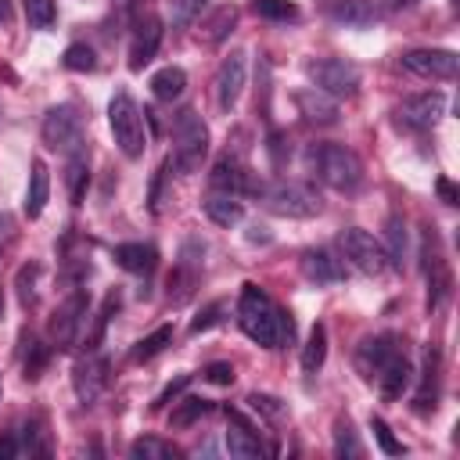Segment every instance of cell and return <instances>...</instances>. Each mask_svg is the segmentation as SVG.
Here are the masks:
<instances>
[{"instance_id":"cell-25","label":"cell","mask_w":460,"mask_h":460,"mask_svg":"<svg viewBox=\"0 0 460 460\" xmlns=\"http://www.w3.org/2000/svg\"><path fill=\"white\" fill-rule=\"evenodd\" d=\"M435 399H438V352L428 349L424 352V374H420V388H417L413 410L417 413H428V410H435Z\"/></svg>"},{"instance_id":"cell-18","label":"cell","mask_w":460,"mask_h":460,"mask_svg":"<svg viewBox=\"0 0 460 460\" xmlns=\"http://www.w3.org/2000/svg\"><path fill=\"white\" fill-rule=\"evenodd\" d=\"M323 14L338 25H352V29H363V25H374L381 18L377 4L374 0H323Z\"/></svg>"},{"instance_id":"cell-5","label":"cell","mask_w":460,"mask_h":460,"mask_svg":"<svg viewBox=\"0 0 460 460\" xmlns=\"http://www.w3.org/2000/svg\"><path fill=\"white\" fill-rule=\"evenodd\" d=\"M108 126H111V137L119 144V151L126 158H140L144 155V111L137 108V101L129 93H115L111 104H108Z\"/></svg>"},{"instance_id":"cell-47","label":"cell","mask_w":460,"mask_h":460,"mask_svg":"<svg viewBox=\"0 0 460 460\" xmlns=\"http://www.w3.org/2000/svg\"><path fill=\"white\" fill-rule=\"evenodd\" d=\"M187 381H190V374H180V377H176L172 385H165V388H162V395L155 399V410H162V406H165L169 399H176V392H180V388H183Z\"/></svg>"},{"instance_id":"cell-21","label":"cell","mask_w":460,"mask_h":460,"mask_svg":"<svg viewBox=\"0 0 460 460\" xmlns=\"http://www.w3.org/2000/svg\"><path fill=\"white\" fill-rule=\"evenodd\" d=\"M115 262L126 270V273H137V277H151L155 266H158V252L155 244H144V241H129V244H115Z\"/></svg>"},{"instance_id":"cell-8","label":"cell","mask_w":460,"mask_h":460,"mask_svg":"<svg viewBox=\"0 0 460 460\" xmlns=\"http://www.w3.org/2000/svg\"><path fill=\"white\" fill-rule=\"evenodd\" d=\"M338 244H341V255H345L359 273L377 277V273L388 270L385 244H381L374 234H367V230H359V226H349V230L338 234Z\"/></svg>"},{"instance_id":"cell-35","label":"cell","mask_w":460,"mask_h":460,"mask_svg":"<svg viewBox=\"0 0 460 460\" xmlns=\"http://www.w3.org/2000/svg\"><path fill=\"white\" fill-rule=\"evenodd\" d=\"M252 11L259 18H270V22H295L298 18V7L291 0H252Z\"/></svg>"},{"instance_id":"cell-23","label":"cell","mask_w":460,"mask_h":460,"mask_svg":"<svg viewBox=\"0 0 460 460\" xmlns=\"http://www.w3.org/2000/svg\"><path fill=\"white\" fill-rule=\"evenodd\" d=\"M47 198H50V172H47V162H43V158H32V172H29V187H25V216H29V219L43 216Z\"/></svg>"},{"instance_id":"cell-9","label":"cell","mask_w":460,"mask_h":460,"mask_svg":"<svg viewBox=\"0 0 460 460\" xmlns=\"http://www.w3.org/2000/svg\"><path fill=\"white\" fill-rule=\"evenodd\" d=\"M309 79L316 90L331 93L334 101L341 97H356L359 90V68L345 58H320V61H309Z\"/></svg>"},{"instance_id":"cell-12","label":"cell","mask_w":460,"mask_h":460,"mask_svg":"<svg viewBox=\"0 0 460 460\" xmlns=\"http://www.w3.org/2000/svg\"><path fill=\"white\" fill-rule=\"evenodd\" d=\"M446 115V93L442 90H428V93H413L395 108L399 126L406 129H431L438 119Z\"/></svg>"},{"instance_id":"cell-17","label":"cell","mask_w":460,"mask_h":460,"mask_svg":"<svg viewBox=\"0 0 460 460\" xmlns=\"http://www.w3.org/2000/svg\"><path fill=\"white\" fill-rule=\"evenodd\" d=\"M295 104H298L302 119H305V122H313V126H334V122L341 119V111H338V101H334L331 93L316 90V86H305V90H298V93H295Z\"/></svg>"},{"instance_id":"cell-24","label":"cell","mask_w":460,"mask_h":460,"mask_svg":"<svg viewBox=\"0 0 460 460\" xmlns=\"http://www.w3.org/2000/svg\"><path fill=\"white\" fill-rule=\"evenodd\" d=\"M205 216L216 223V226H237L244 219V205L234 198V194H223V190H212L205 201H201Z\"/></svg>"},{"instance_id":"cell-7","label":"cell","mask_w":460,"mask_h":460,"mask_svg":"<svg viewBox=\"0 0 460 460\" xmlns=\"http://www.w3.org/2000/svg\"><path fill=\"white\" fill-rule=\"evenodd\" d=\"M162 43V18L155 14L151 0H133V43H129V68L140 72Z\"/></svg>"},{"instance_id":"cell-48","label":"cell","mask_w":460,"mask_h":460,"mask_svg":"<svg viewBox=\"0 0 460 460\" xmlns=\"http://www.w3.org/2000/svg\"><path fill=\"white\" fill-rule=\"evenodd\" d=\"M270 155H273V165L284 162V133H270Z\"/></svg>"},{"instance_id":"cell-43","label":"cell","mask_w":460,"mask_h":460,"mask_svg":"<svg viewBox=\"0 0 460 460\" xmlns=\"http://www.w3.org/2000/svg\"><path fill=\"white\" fill-rule=\"evenodd\" d=\"M205 0H172V22L176 25H190L198 14H201Z\"/></svg>"},{"instance_id":"cell-28","label":"cell","mask_w":460,"mask_h":460,"mask_svg":"<svg viewBox=\"0 0 460 460\" xmlns=\"http://www.w3.org/2000/svg\"><path fill=\"white\" fill-rule=\"evenodd\" d=\"M183 90H187V72L176 68V65H165V68H158L151 75V93L158 101H176Z\"/></svg>"},{"instance_id":"cell-33","label":"cell","mask_w":460,"mask_h":460,"mask_svg":"<svg viewBox=\"0 0 460 460\" xmlns=\"http://www.w3.org/2000/svg\"><path fill=\"white\" fill-rule=\"evenodd\" d=\"M129 456H133V460H176L180 453H176L172 442H162V438L147 435V438H137V442L129 446Z\"/></svg>"},{"instance_id":"cell-3","label":"cell","mask_w":460,"mask_h":460,"mask_svg":"<svg viewBox=\"0 0 460 460\" xmlns=\"http://www.w3.org/2000/svg\"><path fill=\"white\" fill-rule=\"evenodd\" d=\"M208 155V126L194 108H180L172 119V165L180 172H198Z\"/></svg>"},{"instance_id":"cell-1","label":"cell","mask_w":460,"mask_h":460,"mask_svg":"<svg viewBox=\"0 0 460 460\" xmlns=\"http://www.w3.org/2000/svg\"><path fill=\"white\" fill-rule=\"evenodd\" d=\"M305 165L320 183L341 194H352L363 183V162L341 144H313L305 151Z\"/></svg>"},{"instance_id":"cell-11","label":"cell","mask_w":460,"mask_h":460,"mask_svg":"<svg viewBox=\"0 0 460 460\" xmlns=\"http://www.w3.org/2000/svg\"><path fill=\"white\" fill-rule=\"evenodd\" d=\"M86 309H90V295L83 291V288H75L72 295H68V302L54 313V320H50V334H54V345L58 349H72L75 341H79V331H83V323H86Z\"/></svg>"},{"instance_id":"cell-15","label":"cell","mask_w":460,"mask_h":460,"mask_svg":"<svg viewBox=\"0 0 460 460\" xmlns=\"http://www.w3.org/2000/svg\"><path fill=\"white\" fill-rule=\"evenodd\" d=\"M104 385H108V363L101 356H83L72 367V388H75V399L83 406H93L101 399Z\"/></svg>"},{"instance_id":"cell-50","label":"cell","mask_w":460,"mask_h":460,"mask_svg":"<svg viewBox=\"0 0 460 460\" xmlns=\"http://www.w3.org/2000/svg\"><path fill=\"white\" fill-rule=\"evenodd\" d=\"M18 453V442L11 435H0V460H11Z\"/></svg>"},{"instance_id":"cell-6","label":"cell","mask_w":460,"mask_h":460,"mask_svg":"<svg viewBox=\"0 0 460 460\" xmlns=\"http://www.w3.org/2000/svg\"><path fill=\"white\" fill-rule=\"evenodd\" d=\"M40 133H43V144L50 151L72 155V151L86 147V140H83V111L75 104H54V108H47Z\"/></svg>"},{"instance_id":"cell-10","label":"cell","mask_w":460,"mask_h":460,"mask_svg":"<svg viewBox=\"0 0 460 460\" xmlns=\"http://www.w3.org/2000/svg\"><path fill=\"white\" fill-rule=\"evenodd\" d=\"M244 75H248V54L244 50H230L219 68H216V79H212V97H216V108L223 115L234 111L241 90H244Z\"/></svg>"},{"instance_id":"cell-49","label":"cell","mask_w":460,"mask_h":460,"mask_svg":"<svg viewBox=\"0 0 460 460\" xmlns=\"http://www.w3.org/2000/svg\"><path fill=\"white\" fill-rule=\"evenodd\" d=\"M435 187H438V198H442L446 205H456V187H453L449 180H438Z\"/></svg>"},{"instance_id":"cell-32","label":"cell","mask_w":460,"mask_h":460,"mask_svg":"<svg viewBox=\"0 0 460 460\" xmlns=\"http://www.w3.org/2000/svg\"><path fill=\"white\" fill-rule=\"evenodd\" d=\"M40 262H25V266H18V273H14V291H18V302L22 305H36V298H40Z\"/></svg>"},{"instance_id":"cell-46","label":"cell","mask_w":460,"mask_h":460,"mask_svg":"<svg viewBox=\"0 0 460 460\" xmlns=\"http://www.w3.org/2000/svg\"><path fill=\"white\" fill-rule=\"evenodd\" d=\"M205 381H212V385H230V381H234V367H230V363H208V367H205Z\"/></svg>"},{"instance_id":"cell-4","label":"cell","mask_w":460,"mask_h":460,"mask_svg":"<svg viewBox=\"0 0 460 460\" xmlns=\"http://www.w3.org/2000/svg\"><path fill=\"white\" fill-rule=\"evenodd\" d=\"M259 198H262V205H266L273 216H284V219H313V216H320V208H323L320 194H316L309 183H295V180L262 183V187H259Z\"/></svg>"},{"instance_id":"cell-13","label":"cell","mask_w":460,"mask_h":460,"mask_svg":"<svg viewBox=\"0 0 460 460\" xmlns=\"http://www.w3.org/2000/svg\"><path fill=\"white\" fill-rule=\"evenodd\" d=\"M208 183H212V190H223V194H234V198H241V194H259V187H262V180H255V176L244 169V162H241V158H230V155H223V158L212 165Z\"/></svg>"},{"instance_id":"cell-39","label":"cell","mask_w":460,"mask_h":460,"mask_svg":"<svg viewBox=\"0 0 460 460\" xmlns=\"http://www.w3.org/2000/svg\"><path fill=\"white\" fill-rule=\"evenodd\" d=\"M65 68H72V72H93L97 68V58H93V47H86V43H72V47H65Z\"/></svg>"},{"instance_id":"cell-52","label":"cell","mask_w":460,"mask_h":460,"mask_svg":"<svg viewBox=\"0 0 460 460\" xmlns=\"http://www.w3.org/2000/svg\"><path fill=\"white\" fill-rule=\"evenodd\" d=\"M385 4H388V7H392V11H399V7H413V4H417V0H385Z\"/></svg>"},{"instance_id":"cell-30","label":"cell","mask_w":460,"mask_h":460,"mask_svg":"<svg viewBox=\"0 0 460 460\" xmlns=\"http://www.w3.org/2000/svg\"><path fill=\"white\" fill-rule=\"evenodd\" d=\"M323 359H327V327L316 323V327L309 331L305 345H302V370H305V374H316V370L323 367Z\"/></svg>"},{"instance_id":"cell-38","label":"cell","mask_w":460,"mask_h":460,"mask_svg":"<svg viewBox=\"0 0 460 460\" xmlns=\"http://www.w3.org/2000/svg\"><path fill=\"white\" fill-rule=\"evenodd\" d=\"M244 402L252 406V413H259V417H266L270 424H280V420H284V402H280V399H273V395H262V392H252V395H248Z\"/></svg>"},{"instance_id":"cell-2","label":"cell","mask_w":460,"mask_h":460,"mask_svg":"<svg viewBox=\"0 0 460 460\" xmlns=\"http://www.w3.org/2000/svg\"><path fill=\"white\" fill-rule=\"evenodd\" d=\"M277 305L273 298L259 288V284H244L241 288V298H237V323L241 331L262 345V349H280V334H277Z\"/></svg>"},{"instance_id":"cell-29","label":"cell","mask_w":460,"mask_h":460,"mask_svg":"<svg viewBox=\"0 0 460 460\" xmlns=\"http://www.w3.org/2000/svg\"><path fill=\"white\" fill-rule=\"evenodd\" d=\"M385 255H388V266L402 270V262H406V223H402V216H388V223H385Z\"/></svg>"},{"instance_id":"cell-27","label":"cell","mask_w":460,"mask_h":460,"mask_svg":"<svg viewBox=\"0 0 460 460\" xmlns=\"http://www.w3.org/2000/svg\"><path fill=\"white\" fill-rule=\"evenodd\" d=\"M198 262H187V259H180L176 262V270L169 273V302L172 305H183L190 295H194V284H198Z\"/></svg>"},{"instance_id":"cell-37","label":"cell","mask_w":460,"mask_h":460,"mask_svg":"<svg viewBox=\"0 0 460 460\" xmlns=\"http://www.w3.org/2000/svg\"><path fill=\"white\" fill-rule=\"evenodd\" d=\"M169 341H172V327H158V331H151L147 338H140V341H137L133 359H137V363H140V359H151V356H158Z\"/></svg>"},{"instance_id":"cell-19","label":"cell","mask_w":460,"mask_h":460,"mask_svg":"<svg viewBox=\"0 0 460 460\" xmlns=\"http://www.w3.org/2000/svg\"><path fill=\"white\" fill-rule=\"evenodd\" d=\"M302 273L313 284H341L345 280V262L327 248H309V252H302Z\"/></svg>"},{"instance_id":"cell-22","label":"cell","mask_w":460,"mask_h":460,"mask_svg":"<svg viewBox=\"0 0 460 460\" xmlns=\"http://www.w3.org/2000/svg\"><path fill=\"white\" fill-rule=\"evenodd\" d=\"M377 381H381V395H385L388 402H392V399H399V395L410 388V381H413V367H410V359H406L402 352H395V356L381 367Z\"/></svg>"},{"instance_id":"cell-42","label":"cell","mask_w":460,"mask_h":460,"mask_svg":"<svg viewBox=\"0 0 460 460\" xmlns=\"http://www.w3.org/2000/svg\"><path fill=\"white\" fill-rule=\"evenodd\" d=\"M370 431H374L377 446H381V449H385L388 456H399V453H402V442H399V438L392 435V428H388V424H385L381 417H374V420H370Z\"/></svg>"},{"instance_id":"cell-51","label":"cell","mask_w":460,"mask_h":460,"mask_svg":"<svg viewBox=\"0 0 460 460\" xmlns=\"http://www.w3.org/2000/svg\"><path fill=\"white\" fill-rule=\"evenodd\" d=\"M0 22H4V25L11 22V0H0Z\"/></svg>"},{"instance_id":"cell-36","label":"cell","mask_w":460,"mask_h":460,"mask_svg":"<svg viewBox=\"0 0 460 460\" xmlns=\"http://www.w3.org/2000/svg\"><path fill=\"white\" fill-rule=\"evenodd\" d=\"M22 367H25V377H40V370L47 367V345H40L32 334L22 338Z\"/></svg>"},{"instance_id":"cell-14","label":"cell","mask_w":460,"mask_h":460,"mask_svg":"<svg viewBox=\"0 0 460 460\" xmlns=\"http://www.w3.org/2000/svg\"><path fill=\"white\" fill-rule=\"evenodd\" d=\"M402 68L413 75H424V79H456V54L453 50H431V47L406 50Z\"/></svg>"},{"instance_id":"cell-34","label":"cell","mask_w":460,"mask_h":460,"mask_svg":"<svg viewBox=\"0 0 460 460\" xmlns=\"http://www.w3.org/2000/svg\"><path fill=\"white\" fill-rule=\"evenodd\" d=\"M208 410H212V402H208V399L190 395V399L176 402V410L169 413V424H172V428H190V424H194V420H201Z\"/></svg>"},{"instance_id":"cell-31","label":"cell","mask_w":460,"mask_h":460,"mask_svg":"<svg viewBox=\"0 0 460 460\" xmlns=\"http://www.w3.org/2000/svg\"><path fill=\"white\" fill-rule=\"evenodd\" d=\"M86 180H90V169H86V147H79V151L68 155V198H72V205L83 201V194H86Z\"/></svg>"},{"instance_id":"cell-40","label":"cell","mask_w":460,"mask_h":460,"mask_svg":"<svg viewBox=\"0 0 460 460\" xmlns=\"http://www.w3.org/2000/svg\"><path fill=\"white\" fill-rule=\"evenodd\" d=\"M334 453H338V456H359V453H363V449H359V438H356V431H352L349 420H338V424H334Z\"/></svg>"},{"instance_id":"cell-45","label":"cell","mask_w":460,"mask_h":460,"mask_svg":"<svg viewBox=\"0 0 460 460\" xmlns=\"http://www.w3.org/2000/svg\"><path fill=\"white\" fill-rule=\"evenodd\" d=\"M14 234H18V223H14V216L11 212H0V255L14 244Z\"/></svg>"},{"instance_id":"cell-41","label":"cell","mask_w":460,"mask_h":460,"mask_svg":"<svg viewBox=\"0 0 460 460\" xmlns=\"http://www.w3.org/2000/svg\"><path fill=\"white\" fill-rule=\"evenodd\" d=\"M29 29H50L54 22V0H25Z\"/></svg>"},{"instance_id":"cell-16","label":"cell","mask_w":460,"mask_h":460,"mask_svg":"<svg viewBox=\"0 0 460 460\" xmlns=\"http://www.w3.org/2000/svg\"><path fill=\"white\" fill-rule=\"evenodd\" d=\"M399 352V338L395 334H374V338H363L359 349H356V370L374 381L381 374V367Z\"/></svg>"},{"instance_id":"cell-20","label":"cell","mask_w":460,"mask_h":460,"mask_svg":"<svg viewBox=\"0 0 460 460\" xmlns=\"http://www.w3.org/2000/svg\"><path fill=\"white\" fill-rule=\"evenodd\" d=\"M226 417H230V428H226V435H223L226 453H230V456H241V460L262 456V442L255 438V428H252L237 410H226Z\"/></svg>"},{"instance_id":"cell-44","label":"cell","mask_w":460,"mask_h":460,"mask_svg":"<svg viewBox=\"0 0 460 460\" xmlns=\"http://www.w3.org/2000/svg\"><path fill=\"white\" fill-rule=\"evenodd\" d=\"M219 313H223V302H212V305H205L194 320H190V334H201V331H208V327H216L219 323Z\"/></svg>"},{"instance_id":"cell-53","label":"cell","mask_w":460,"mask_h":460,"mask_svg":"<svg viewBox=\"0 0 460 460\" xmlns=\"http://www.w3.org/2000/svg\"><path fill=\"white\" fill-rule=\"evenodd\" d=\"M0 309H4V298H0Z\"/></svg>"},{"instance_id":"cell-26","label":"cell","mask_w":460,"mask_h":460,"mask_svg":"<svg viewBox=\"0 0 460 460\" xmlns=\"http://www.w3.org/2000/svg\"><path fill=\"white\" fill-rule=\"evenodd\" d=\"M234 25H237V7L223 4V7H216V11L201 22V40H205L208 47H219V43L234 32Z\"/></svg>"}]
</instances>
